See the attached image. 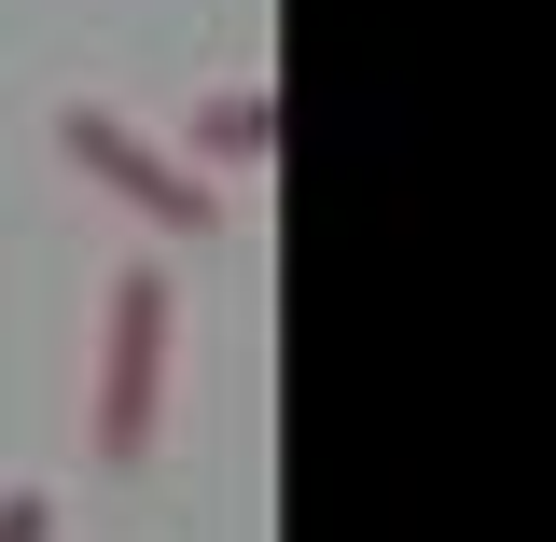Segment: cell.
Here are the masks:
<instances>
[{
  "mask_svg": "<svg viewBox=\"0 0 556 542\" xmlns=\"http://www.w3.org/2000/svg\"><path fill=\"white\" fill-rule=\"evenodd\" d=\"M167 362H181V278L139 251V265H112V292H98V459H112V474L153 459Z\"/></svg>",
  "mask_w": 556,
  "mask_h": 542,
  "instance_id": "6da1fadb",
  "label": "cell"
},
{
  "mask_svg": "<svg viewBox=\"0 0 556 542\" xmlns=\"http://www.w3.org/2000/svg\"><path fill=\"white\" fill-rule=\"evenodd\" d=\"M56 153L98 181V196H126L139 223H167V237H208V223H223V196H208L195 167H181L167 139H139L126 112H98V98H70V112H56Z\"/></svg>",
  "mask_w": 556,
  "mask_h": 542,
  "instance_id": "7a4b0ae2",
  "label": "cell"
},
{
  "mask_svg": "<svg viewBox=\"0 0 556 542\" xmlns=\"http://www.w3.org/2000/svg\"><path fill=\"white\" fill-rule=\"evenodd\" d=\"M237 153H278V84H223V98H195V153L181 167H237Z\"/></svg>",
  "mask_w": 556,
  "mask_h": 542,
  "instance_id": "3957f363",
  "label": "cell"
},
{
  "mask_svg": "<svg viewBox=\"0 0 556 542\" xmlns=\"http://www.w3.org/2000/svg\"><path fill=\"white\" fill-rule=\"evenodd\" d=\"M0 542H56V487H0Z\"/></svg>",
  "mask_w": 556,
  "mask_h": 542,
  "instance_id": "277c9868",
  "label": "cell"
}]
</instances>
